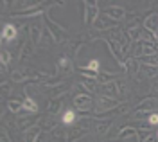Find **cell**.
Instances as JSON below:
<instances>
[{
	"mask_svg": "<svg viewBox=\"0 0 158 142\" xmlns=\"http://www.w3.org/2000/svg\"><path fill=\"white\" fill-rule=\"evenodd\" d=\"M142 22V18L138 16V15H133V16H126V25L129 27H138V23Z\"/></svg>",
	"mask_w": 158,
	"mask_h": 142,
	"instance_id": "cell-31",
	"label": "cell"
},
{
	"mask_svg": "<svg viewBox=\"0 0 158 142\" xmlns=\"http://www.w3.org/2000/svg\"><path fill=\"white\" fill-rule=\"evenodd\" d=\"M144 142H158V137H156V135H153V133H151V135H149V137H148V139H146Z\"/></svg>",
	"mask_w": 158,
	"mask_h": 142,
	"instance_id": "cell-39",
	"label": "cell"
},
{
	"mask_svg": "<svg viewBox=\"0 0 158 142\" xmlns=\"http://www.w3.org/2000/svg\"><path fill=\"white\" fill-rule=\"evenodd\" d=\"M158 108V101L156 97H146L142 102H138L135 106V112H148V113H155V110Z\"/></svg>",
	"mask_w": 158,
	"mask_h": 142,
	"instance_id": "cell-11",
	"label": "cell"
},
{
	"mask_svg": "<svg viewBox=\"0 0 158 142\" xmlns=\"http://www.w3.org/2000/svg\"><path fill=\"white\" fill-rule=\"evenodd\" d=\"M36 142H45V133H41V135L38 137V140H36Z\"/></svg>",
	"mask_w": 158,
	"mask_h": 142,
	"instance_id": "cell-40",
	"label": "cell"
},
{
	"mask_svg": "<svg viewBox=\"0 0 158 142\" xmlns=\"http://www.w3.org/2000/svg\"><path fill=\"white\" fill-rule=\"evenodd\" d=\"M110 126H111V119H95L94 121V130H95V133H97L99 137L108 135Z\"/></svg>",
	"mask_w": 158,
	"mask_h": 142,
	"instance_id": "cell-15",
	"label": "cell"
},
{
	"mask_svg": "<svg viewBox=\"0 0 158 142\" xmlns=\"http://www.w3.org/2000/svg\"><path fill=\"white\" fill-rule=\"evenodd\" d=\"M45 27L49 29L50 36H52V40L56 41V43H65L67 41V38H69V31H67V27L65 25H59L56 20H52L49 15V11L45 13Z\"/></svg>",
	"mask_w": 158,
	"mask_h": 142,
	"instance_id": "cell-1",
	"label": "cell"
},
{
	"mask_svg": "<svg viewBox=\"0 0 158 142\" xmlns=\"http://www.w3.org/2000/svg\"><path fill=\"white\" fill-rule=\"evenodd\" d=\"M13 92V81H4L2 83V97H9Z\"/></svg>",
	"mask_w": 158,
	"mask_h": 142,
	"instance_id": "cell-33",
	"label": "cell"
},
{
	"mask_svg": "<svg viewBox=\"0 0 158 142\" xmlns=\"http://www.w3.org/2000/svg\"><path fill=\"white\" fill-rule=\"evenodd\" d=\"M99 95H101V97H108V99H113V101H120L122 102V97H120L118 88H117V79L111 81V83H106V85H101Z\"/></svg>",
	"mask_w": 158,
	"mask_h": 142,
	"instance_id": "cell-6",
	"label": "cell"
},
{
	"mask_svg": "<svg viewBox=\"0 0 158 142\" xmlns=\"http://www.w3.org/2000/svg\"><path fill=\"white\" fill-rule=\"evenodd\" d=\"M52 142H67L69 140V128H56L52 132Z\"/></svg>",
	"mask_w": 158,
	"mask_h": 142,
	"instance_id": "cell-25",
	"label": "cell"
},
{
	"mask_svg": "<svg viewBox=\"0 0 158 142\" xmlns=\"http://www.w3.org/2000/svg\"><path fill=\"white\" fill-rule=\"evenodd\" d=\"M0 63L4 65V67H7L11 63V52L6 51V49H2V52H0Z\"/></svg>",
	"mask_w": 158,
	"mask_h": 142,
	"instance_id": "cell-35",
	"label": "cell"
},
{
	"mask_svg": "<svg viewBox=\"0 0 158 142\" xmlns=\"http://www.w3.org/2000/svg\"><path fill=\"white\" fill-rule=\"evenodd\" d=\"M102 15L113 22H122V20H126V16H128L126 15V9L122 6H108L106 9L102 11Z\"/></svg>",
	"mask_w": 158,
	"mask_h": 142,
	"instance_id": "cell-9",
	"label": "cell"
},
{
	"mask_svg": "<svg viewBox=\"0 0 158 142\" xmlns=\"http://www.w3.org/2000/svg\"><path fill=\"white\" fill-rule=\"evenodd\" d=\"M41 128H31V130H27V132H23V140L25 142H36L38 140V137L41 135Z\"/></svg>",
	"mask_w": 158,
	"mask_h": 142,
	"instance_id": "cell-26",
	"label": "cell"
},
{
	"mask_svg": "<svg viewBox=\"0 0 158 142\" xmlns=\"http://www.w3.org/2000/svg\"><path fill=\"white\" fill-rule=\"evenodd\" d=\"M61 108H63V97H61V99H50V102H49V115H54V117H56Z\"/></svg>",
	"mask_w": 158,
	"mask_h": 142,
	"instance_id": "cell-28",
	"label": "cell"
},
{
	"mask_svg": "<svg viewBox=\"0 0 158 142\" xmlns=\"http://www.w3.org/2000/svg\"><path fill=\"white\" fill-rule=\"evenodd\" d=\"M156 137H158V133H156Z\"/></svg>",
	"mask_w": 158,
	"mask_h": 142,
	"instance_id": "cell-42",
	"label": "cell"
},
{
	"mask_svg": "<svg viewBox=\"0 0 158 142\" xmlns=\"http://www.w3.org/2000/svg\"><path fill=\"white\" fill-rule=\"evenodd\" d=\"M94 108V95L88 92H81L77 95H74V110L76 112H92Z\"/></svg>",
	"mask_w": 158,
	"mask_h": 142,
	"instance_id": "cell-4",
	"label": "cell"
},
{
	"mask_svg": "<svg viewBox=\"0 0 158 142\" xmlns=\"http://www.w3.org/2000/svg\"><path fill=\"white\" fill-rule=\"evenodd\" d=\"M86 69L92 72H101V61L97 60V58H94V60L88 61V65H86Z\"/></svg>",
	"mask_w": 158,
	"mask_h": 142,
	"instance_id": "cell-34",
	"label": "cell"
},
{
	"mask_svg": "<svg viewBox=\"0 0 158 142\" xmlns=\"http://www.w3.org/2000/svg\"><path fill=\"white\" fill-rule=\"evenodd\" d=\"M16 34H18V25L4 23V27H2V41L9 43V41H13L16 38Z\"/></svg>",
	"mask_w": 158,
	"mask_h": 142,
	"instance_id": "cell-14",
	"label": "cell"
},
{
	"mask_svg": "<svg viewBox=\"0 0 158 142\" xmlns=\"http://www.w3.org/2000/svg\"><path fill=\"white\" fill-rule=\"evenodd\" d=\"M144 27L151 32H155L158 34V13L156 11H153V13H149L148 16L144 18Z\"/></svg>",
	"mask_w": 158,
	"mask_h": 142,
	"instance_id": "cell-16",
	"label": "cell"
},
{
	"mask_svg": "<svg viewBox=\"0 0 158 142\" xmlns=\"http://www.w3.org/2000/svg\"><path fill=\"white\" fill-rule=\"evenodd\" d=\"M47 6H54V4H49V2H40L36 7L27 11H11L9 16L11 18H20V20H27V18H36V16H41L43 13H47Z\"/></svg>",
	"mask_w": 158,
	"mask_h": 142,
	"instance_id": "cell-2",
	"label": "cell"
},
{
	"mask_svg": "<svg viewBox=\"0 0 158 142\" xmlns=\"http://www.w3.org/2000/svg\"><path fill=\"white\" fill-rule=\"evenodd\" d=\"M86 135H88V130L79 128V126H72V128H69V140L67 142H77Z\"/></svg>",
	"mask_w": 158,
	"mask_h": 142,
	"instance_id": "cell-20",
	"label": "cell"
},
{
	"mask_svg": "<svg viewBox=\"0 0 158 142\" xmlns=\"http://www.w3.org/2000/svg\"><path fill=\"white\" fill-rule=\"evenodd\" d=\"M135 135H138V130L135 128V126H122V128L118 130V133H117V139L118 140H126V139L135 137Z\"/></svg>",
	"mask_w": 158,
	"mask_h": 142,
	"instance_id": "cell-23",
	"label": "cell"
},
{
	"mask_svg": "<svg viewBox=\"0 0 158 142\" xmlns=\"http://www.w3.org/2000/svg\"><path fill=\"white\" fill-rule=\"evenodd\" d=\"M148 122L151 124V126H156V124H158V113H151V115H149V119H148Z\"/></svg>",
	"mask_w": 158,
	"mask_h": 142,
	"instance_id": "cell-38",
	"label": "cell"
},
{
	"mask_svg": "<svg viewBox=\"0 0 158 142\" xmlns=\"http://www.w3.org/2000/svg\"><path fill=\"white\" fill-rule=\"evenodd\" d=\"M56 69H58V74H69V72L74 70V63H72V58L70 56H61L58 61H56Z\"/></svg>",
	"mask_w": 158,
	"mask_h": 142,
	"instance_id": "cell-12",
	"label": "cell"
},
{
	"mask_svg": "<svg viewBox=\"0 0 158 142\" xmlns=\"http://www.w3.org/2000/svg\"><path fill=\"white\" fill-rule=\"evenodd\" d=\"M140 72H142L146 77H156V76H158V67H155V65H146V63H140Z\"/></svg>",
	"mask_w": 158,
	"mask_h": 142,
	"instance_id": "cell-27",
	"label": "cell"
},
{
	"mask_svg": "<svg viewBox=\"0 0 158 142\" xmlns=\"http://www.w3.org/2000/svg\"><path fill=\"white\" fill-rule=\"evenodd\" d=\"M77 121H79V117L74 110H65L63 115H61V124L63 126H76Z\"/></svg>",
	"mask_w": 158,
	"mask_h": 142,
	"instance_id": "cell-22",
	"label": "cell"
},
{
	"mask_svg": "<svg viewBox=\"0 0 158 142\" xmlns=\"http://www.w3.org/2000/svg\"><path fill=\"white\" fill-rule=\"evenodd\" d=\"M83 6V22L85 25H92L97 22V18L101 16V11H99V2H81Z\"/></svg>",
	"mask_w": 158,
	"mask_h": 142,
	"instance_id": "cell-3",
	"label": "cell"
},
{
	"mask_svg": "<svg viewBox=\"0 0 158 142\" xmlns=\"http://www.w3.org/2000/svg\"><path fill=\"white\" fill-rule=\"evenodd\" d=\"M140 63H146V65H155L158 67V56H142V58H138Z\"/></svg>",
	"mask_w": 158,
	"mask_h": 142,
	"instance_id": "cell-32",
	"label": "cell"
},
{
	"mask_svg": "<svg viewBox=\"0 0 158 142\" xmlns=\"http://www.w3.org/2000/svg\"><path fill=\"white\" fill-rule=\"evenodd\" d=\"M156 38H158V34H156Z\"/></svg>",
	"mask_w": 158,
	"mask_h": 142,
	"instance_id": "cell-43",
	"label": "cell"
},
{
	"mask_svg": "<svg viewBox=\"0 0 158 142\" xmlns=\"http://www.w3.org/2000/svg\"><path fill=\"white\" fill-rule=\"evenodd\" d=\"M27 31H29V40L38 47L41 45V40H43V32H45V27H43V23H40V22H31L27 23Z\"/></svg>",
	"mask_w": 158,
	"mask_h": 142,
	"instance_id": "cell-5",
	"label": "cell"
},
{
	"mask_svg": "<svg viewBox=\"0 0 158 142\" xmlns=\"http://www.w3.org/2000/svg\"><path fill=\"white\" fill-rule=\"evenodd\" d=\"M0 142H13L11 140L9 132H7V128H2V130H0Z\"/></svg>",
	"mask_w": 158,
	"mask_h": 142,
	"instance_id": "cell-37",
	"label": "cell"
},
{
	"mask_svg": "<svg viewBox=\"0 0 158 142\" xmlns=\"http://www.w3.org/2000/svg\"><path fill=\"white\" fill-rule=\"evenodd\" d=\"M58 119L54 117V115H49V117H43V121L40 124V128H41V132L43 133H52L56 128H58Z\"/></svg>",
	"mask_w": 158,
	"mask_h": 142,
	"instance_id": "cell-17",
	"label": "cell"
},
{
	"mask_svg": "<svg viewBox=\"0 0 158 142\" xmlns=\"http://www.w3.org/2000/svg\"><path fill=\"white\" fill-rule=\"evenodd\" d=\"M41 121H43V117L38 115V113H34V115H25V117L18 119V128L23 130V132H27L31 128H38L40 124H41Z\"/></svg>",
	"mask_w": 158,
	"mask_h": 142,
	"instance_id": "cell-7",
	"label": "cell"
},
{
	"mask_svg": "<svg viewBox=\"0 0 158 142\" xmlns=\"http://www.w3.org/2000/svg\"><path fill=\"white\" fill-rule=\"evenodd\" d=\"M83 86V90L92 94V95H99V90H101V85L97 83V79H83L79 83Z\"/></svg>",
	"mask_w": 158,
	"mask_h": 142,
	"instance_id": "cell-19",
	"label": "cell"
},
{
	"mask_svg": "<svg viewBox=\"0 0 158 142\" xmlns=\"http://www.w3.org/2000/svg\"><path fill=\"white\" fill-rule=\"evenodd\" d=\"M153 94H156V95H158V83H156V85H153Z\"/></svg>",
	"mask_w": 158,
	"mask_h": 142,
	"instance_id": "cell-41",
	"label": "cell"
},
{
	"mask_svg": "<svg viewBox=\"0 0 158 142\" xmlns=\"http://www.w3.org/2000/svg\"><path fill=\"white\" fill-rule=\"evenodd\" d=\"M77 72L81 76H85L86 79H97V76H99V72H92L86 67H77Z\"/></svg>",
	"mask_w": 158,
	"mask_h": 142,
	"instance_id": "cell-30",
	"label": "cell"
},
{
	"mask_svg": "<svg viewBox=\"0 0 158 142\" xmlns=\"http://www.w3.org/2000/svg\"><path fill=\"white\" fill-rule=\"evenodd\" d=\"M117 88H118V94H120V97L124 99V95H126V92H128V88H126V83L122 81V79H117Z\"/></svg>",
	"mask_w": 158,
	"mask_h": 142,
	"instance_id": "cell-36",
	"label": "cell"
},
{
	"mask_svg": "<svg viewBox=\"0 0 158 142\" xmlns=\"http://www.w3.org/2000/svg\"><path fill=\"white\" fill-rule=\"evenodd\" d=\"M34 49H36V45L32 43L31 40L27 41H23V45H22V49H20V56H18V63H23V61H27L34 54Z\"/></svg>",
	"mask_w": 158,
	"mask_h": 142,
	"instance_id": "cell-13",
	"label": "cell"
},
{
	"mask_svg": "<svg viewBox=\"0 0 158 142\" xmlns=\"http://www.w3.org/2000/svg\"><path fill=\"white\" fill-rule=\"evenodd\" d=\"M117 79V72H110V70H101L97 76V83L99 85H106Z\"/></svg>",
	"mask_w": 158,
	"mask_h": 142,
	"instance_id": "cell-24",
	"label": "cell"
},
{
	"mask_svg": "<svg viewBox=\"0 0 158 142\" xmlns=\"http://www.w3.org/2000/svg\"><path fill=\"white\" fill-rule=\"evenodd\" d=\"M45 90L49 92L50 99H61V97H65L67 95V92L70 90V85L65 81H59L58 85H52V86H43Z\"/></svg>",
	"mask_w": 158,
	"mask_h": 142,
	"instance_id": "cell-8",
	"label": "cell"
},
{
	"mask_svg": "<svg viewBox=\"0 0 158 142\" xmlns=\"http://www.w3.org/2000/svg\"><path fill=\"white\" fill-rule=\"evenodd\" d=\"M122 70L129 76H133V77H138L140 76V61L137 58H126L124 65H122Z\"/></svg>",
	"mask_w": 158,
	"mask_h": 142,
	"instance_id": "cell-10",
	"label": "cell"
},
{
	"mask_svg": "<svg viewBox=\"0 0 158 142\" xmlns=\"http://www.w3.org/2000/svg\"><path fill=\"white\" fill-rule=\"evenodd\" d=\"M31 72L29 70H23V69H16V70L11 72V81L13 83H25L31 81Z\"/></svg>",
	"mask_w": 158,
	"mask_h": 142,
	"instance_id": "cell-21",
	"label": "cell"
},
{
	"mask_svg": "<svg viewBox=\"0 0 158 142\" xmlns=\"http://www.w3.org/2000/svg\"><path fill=\"white\" fill-rule=\"evenodd\" d=\"M7 110L13 113H20L23 110V101H18V99H9L7 101Z\"/></svg>",
	"mask_w": 158,
	"mask_h": 142,
	"instance_id": "cell-29",
	"label": "cell"
},
{
	"mask_svg": "<svg viewBox=\"0 0 158 142\" xmlns=\"http://www.w3.org/2000/svg\"><path fill=\"white\" fill-rule=\"evenodd\" d=\"M113 25H115V22L110 20V18H106L104 15H101V16L97 18V22L94 23V29L99 31V32H101V31H111V29H115Z\"/></svg>",
	"mask_w": 158,
	"mask_h": 142,
	"instance_id": "cell-18",
	"label": "cell"
}]
</instances>
